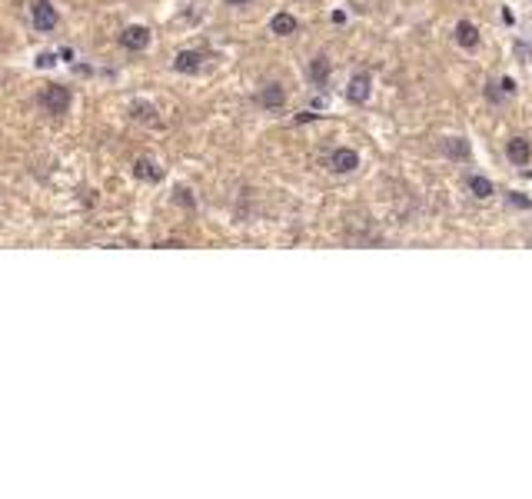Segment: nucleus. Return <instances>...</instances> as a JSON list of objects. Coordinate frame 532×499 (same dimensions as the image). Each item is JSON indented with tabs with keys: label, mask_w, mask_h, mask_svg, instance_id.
<instances>
[{
	"label": "nucleus",
	"mask_w": 532,
	"mask_h": 499,
	"mask_svg": "<svg viewBox=\"0 0 532 499\" xmlns=\"http://www.w3.org/2000/svg\"><path fill=\"white\" fill-rule=\"evenodd\" d=\"M34 103L47 116H63L70 110V103H74V94H70L67 83H43L37 90V96H34Z\"/></svg>",
	"instance_id": "nucleus-1"
},
{
	"label": "nucleus",
	"mask_w": 532,
	"mask_h": 499,
	"mask_svg": "<svg viewBox=\"0 0 532 499\" xmlns=\"http://www.w3.org/2000/svg\"><path fill=\"white\" fill-rule=\"evenodd\" d=\"M27 14H30V23L37 34H54L60 23V14L54 7V0H30L27 3Z\"/></svg>",
	"instance_id": "nucleus-2"
},
{
	"label": "nucleus",
	"mask_w": 532,
	"mask_h": 499,
	"mask_svg": "<svg viewBox=\"0 0 532 499\" xmlns=\"http://www.w3.org/2000/svg\"><path fill=\"white\" fill-rule=\"evenodd\" d=\"M120 47L123 50H130V54H140V50H147L150 47V27H143V23H130V27H123L120 30Z\"/></svg>",
	"instance_id": "nucleus-3"
},
{
	"label": "nucleus",
	"mask_w": 532,
	"mask_h": 499,
	"mask_svg": "<svg viewBox=\"0 0 532 499\" xmlns=\"http://www.w3.org/2000/svg\"><path fill=\"white\" fill-rule=\"evenodd\" d=\"M356 167H360V154L349 150V147H340V150L329 154V170L333 173H353Z\"/></svg>",
	"instance_id": "nucleus-4"
},
{
	"label": "nucleus",
	"mask_w": 532,
	"mask_h": 499,
	"mask_svg": "<svg viewBox=\"0 0 532 499\" xmlns=\"http://www.w3.org/2000/svg\"><path fill=\"white\" fill-rule=\"evenodd\" d=\"M506 156H509L513 167H526L529 156H532V143L526 140V136H513V140L506 143Z\"/></svg>",
	"instance_id": "nucleus-5"
},
{
	"label": "nucleus",
	"mask_w": 532,
	"mask_h": 499,
	"mask_svg": "<svg viewBox=\"0 0 532 499\" xmlns=\"http://www.w3.org/2000/svg\"><path fill=\"white\" fill-rule=\"evenodd\" d=\"M256 103L263 107V110H280L286 103V90L280 87V83H266L263 90L256 94Z\"/></svg>",
	"instance_id": "nucleus-6"
},
{
	"label": "nucleus",
	"mask_w": 532,
	"mask_h": 499,
	"mask_svg": "<svg viewBox=\"0 0 532 499\" xmlns=\"http://www.w3.org/2000/svg\"><path fill=\"white\" fill-rule=\"evenodd\" d=\"M369 94H373V80H369V74H356V77L349 80V87H346V96H349L353 103H366Z\"/></svg>",
	"instance_id": "nucleus-7"
},
{
	"label": "nucleus",
	"mask_w": 532,
	"mask_h": 499,
	"mask_svg": "<svg viewBox=\"0 0 532 499\" xmlns=\"http://www.w3.org/2000/svg\"><path fill=\"white\" fill-rule=\"evenodd\" d=\"M200 63H203V54H196V50H180V54L173 57V70H176V74H196Z\"/></svg>",
	"instance_id": "nucleus-8"
},
{
	"label": "nucleus",
	"mask_w": 532,
	"mask_h": 499,
	"mask_svg": "<svg viewBox=\"0 0 532 499\" xmlns=\"http://www.w3.org/2000/svg\"><path fill=\"white\" fill-rule=\"evenodd\" d=\"M296 30H300V20L293 14H273V20H269V34H276V37H289Z\"/></svg>",
	"instance_id": "nucleus-9"
},
{
	"label": "nucleus",
	"mask_w": 532,
	"mask_h": 499,
	"mask_svg": "<svg viewBox=\"0 0 532 499\" xmlns=\"http://www.w3.org/2000/svg\"><path fill=\"white\" fill-rule=\"evenodd\" d=\"M442 154L449 156V160H469V156H473V147H469V140H462V136H449V140H442Z\"/></svg>",
	"instance_id": "nucleus-10"
},
{
	"label": "nucleus",
	"mask_w": 532,
	"mask_h": 499,
	"mask_svg": "<svg viewBox=\"0 0 532 499\" xmlns=\"http://www.w3.org/2000/svg\"><path fill=\"white\" fill-rule=\"evenodd\" d=\"M133 173H136L140 180H147V183H160V180H163V170L156 167V160H150V156H140V160L133 163Z\"/></svg>",
	"instance_id": "nucleus-11"
},
{
	"label": "nucleus",
	"mask_w": 532,
	"mask_h": 499,
	"mask_svg": "<svg viewBox=\"0 0 532 499\" xmlns=\"http://www.w3.org/2000/svg\"><path fill=\"white\" fill-rule=\"evenodd\" d=\"M306 77H309V83H316V87H326V80H329V60L323 54L313 57L309 67H306Z\"/></svg>",
	"instance_id": "nucleus-12"
},
{
	"label": "nucleus",
	"mask_w": 532,
	"mask_h": 499,
	"mask_svg": "<svg viewBox=\"0 0 532 499\" xmlns=\"http://www.w3.org/2000/svg\"><path fill=\"white\" fill-rule=\"evenodd\" d=\"M456 43H459V47H466V50L479 47V30H475V23H469V20H459V23H456Z\"/></svg>",
	"instance_id": "nucleus-13"
},
{
	"label": "nucleus",
	"mask_w": 532,
	"mask_h": 499,
	"mask_svg": "<svg viewBox=\"0 0 532 499\" xmlns=\"http://www.w3.org/2000/svg\"><path fill=\"white\" fill-rule=\"evenodd\" d=\"M130 114H133V120H143V123H150V127H160V123H163V120H160V114H156V107H153V103H147V100L133 103Z\"/></svg>",
	"instance_id": "nucleus-14"
},
{
	"label": "nucleus",
	"mask_w": 532,
	"mask_h": 499,
	"mask_svg": "<svg viewBox=\"0 0 532 499\" xmlns=\"http://www.w3.org/2000/svg\"><path fill=\"white\" fill-rule=\"evenodd\" d=\"M469 193H473L475 200H489V196L495 193V187L489 183V180H486V176L473 173V176H469Z\"/></svg>",
	"instance_id": "nucleus-15"
},
{
	"label": "nucleus",
	"mask_w": 532,
	"mask_h": 499,
	"mask_svg": "<svg viewBox=\"0 0 532 499\" xmlns=\"http://www.w3.org/2000/svg\"><path fill=\"white\" fill-rule=\"evenodd\" d=\"M173 200H176L180 207H187V210H193V207H196V200L190 196V190H187V187H176V193H173Z\"/></svg>",
	"instance_id": "nucleus-16"
},
{
	"label": "nucleus",
	"mask_w": 532,
	"mask_h": 499,
	"mask_svg": "<svg viewBox=\"0 0 532 499\" xmlns=\"http://www.w3.org/2000/svg\"><path fill=\"white\" fill-rule=\"evenodd\" d=\"M509 200H513L515 207H529V196H519V193H509Z\"/></svg>",
	"instance_id": "nucleus-17"
},
{
	"label": "nucleus",
	"mask_w": 532,
	"mask_h": 499,
	"mask_svg": "<svg viewBox=\"0 0 532 499\" xmlns=\"http://www.w3.org/2000/svg\"><path fill=\"white\" fill-rule=\"evenodd\" d=\"M54 60H57L54 54H40V57H37V67H50Z\"/></svg>",
	"instance_id": "nucleus-18"
},
{
	"label": "nucleus",
	"mask_w": 532,
	"mask_h": 499,
	"mask_svg": "<svg viewBox=\"0 0 532 499\" xmlns=\"http://www.w3.org/2000/svg\"><path fill=\"white\" fill-rule=\"evenodd\" d=\"M223 3H227V7H249L253 0H223Z\"/></svg>",
	"instance_id": "nucleus-19"
},
{
	"label": "nucleus",
	"mask_w": 532,
	"mask_h": 499,
	"mask_svg": "<svg viewBox=\"0 0 532 499\" xmlns=\"http://www.w3.org/2000/svg\"><path fill=\"white\" fill-rule=\"evenodd\" d=\"M499 87H502V90H506V94H513V90H515V83H513V80H509V77L502 80V83H499Z\"/></svg>",
	"instance_id": "nucleus-20"
},
{
	"label": "nucleus",
	"mask_w": 532,
	"mask_h": 499,
	"mask_svg": "<svg viewBox=\"0 0 532 499\" xmlns=\"http://www.w3.org/2000/svg\"><path fill=\"white\" fill-rule=\"evenodd\" d=\"M486 96H489V100H499V90H495V83H489V87H486Z\"/></svg>",
	"instance_id": "nucleus-21"
}]
</instances>
